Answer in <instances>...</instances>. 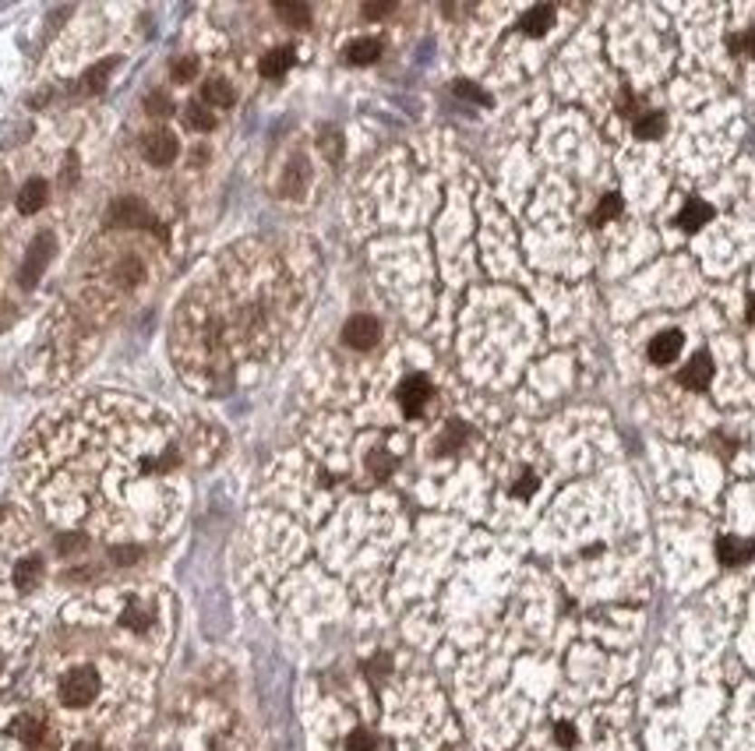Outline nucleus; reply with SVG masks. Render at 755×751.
<instances>
[{
  "mask_svg": "<svg viewBox=\"0 0 755 751\" xmlns=\"http://www.w3.org/2000/svg\"><path fill=\"white\" fill-rule=\"evenodd\" d=\"M53 695H57V706H64V709H89L102 695L99 667H92V663H71V667H64L57 674Z\"/></svg>",
  "mask_w": 755,
  "mask_h": 751,
  "instance_id": "obj_3",
  "label": "nucleus"
},
{
  "mask_svg": "<svg viewBox=\"0 0 755 751\" xmlns=\"http://www.w3.org/2000/svg\"><path fill=\"white\" fill-rule=\"evenodd\" d=\"M177 469L163 417L124 395H82L43 413L22 438L18 477L57 523H85L99 505L124 497L128 480H160Z\"/></svg>",
  "mask_w": 755,
  "mask_h": 751,
  "instance_id": "obj_1",
  "label": "nucleus"
},
{
  "mask_svg": "<svg viewBox=\"0 0 755 751\" xmlns=\"http://www.w3.org/2000/svg\"><path fill=\"white\" fill-rule=\"evenodd\" d=\"M395 399H399V409H402L406 417H421L427 399H431V381H427L424 374H410V378L399 385Z\"/></svg>",
  "mask_w": 755,
  "mask_h": 751,
  "instance_id": "obj_7",
  "label": "nucleus"
},
{
  "mask_svg": "<svg viewBox=\"0 0 755 751\" xmlns=\"http://www.w3.org/2000/svg\"><path fill=\"white\" fill-rule=\"evenodd\" d=\"M201 99H205V106L227 110V106H233V102H237V92H233L230 82H223V78H212V82L201 89Z\"/></svg>",
  "mask_w": 755,
  "mask_h": 751,
  "instance_id": "obj_17",
  "label": "nucleus"
},
{
  "mask_svg": "<svg viewBox=\"0 0 755 751\" xmlns=\"http://www.w3.org/2000/svg\"><path fill=\"white\" fill-rule=\"evenodd\" d=\"M749 322H755V294L749 296Z\"/></svg>",
  "mask_w": 755,
  "mask_h": 751,
  "instance_id": "obj_33",
  "label": "nucleus"
},
{
  "mask_svg": "<svg viewBox=\"0 0 755 751\" xmlns=\"http://www.w3.org/2000/svg\"><path fill=\"white\" fill-rule=\"evenodd\" d=\"M710 219H713V208H710L702 197H689V205H685V208H682V216H678V226L695 233L699 226H706Z\"/></svg>",
  "mask_w": 755,
  "mask_h": 751,
  "instance_id": "obj_16",
  "label": "nucleus"
},
{
  "mask_svg": "<svg viewBox=\"0 0 755 751\" xmlns=\"http://www.w3.org/2000/svg\"><path fill=\"white\" fill-rule=\"evenodd\" d=\"M663 128H667L663 113H639V120H635V134H639V138H646V141L660 138Z\"/></svg>",
  "mask_w": 755,
  "mask_h": 751,
  "instance_id": "obj_20",
  "label": "nucleus"
},
{
  "mask_svg": "<svg viewBox=\"0 0 755 751\" xmlns=\"http://www.w3.org/2000/svg\"><path fill=\"white\" fill-rule=\"evenodd\" d=\"M456 92H460V96H466V99H477V102H488V96H484L480 89H473V85H466V82H460V85H456Z\"/></svg>",
  "mask_w": 755,
  "mask_h": 751,
  "instance_id": "obj_30",
  "label": "nucleus"
},
{
  "mask_svg": "<svg viewBox=\"0 0 755 751\" xmlns=\"http://www.w3.org/2000/svg\"><path fill=\"white\" fill-rule=\"evenodd\" d=\"M113 561H121V564H128V561H134V557H138V551H134V547H117V551H113Z\"/></svg>",
  "mask_w": 755,
  "mask_h": 751,
  "instance_id": "obj_31",
  "label": "nucleus"
},
{
  "mask_svg": "<svg viewBox=\"0 0 755 751\" xmlns=\"http://www.w3.org/2000/svg\"><path fill=\"white\" fill-rule=\"evenodd\" d=\"M346 751H378V741H374L371 730H353L346 737Z\"/></svg>",
  "mask_w": 755,
  "mask_h": 751,
  "instance_id": "obj_26",
  "label": "nucleus"
},
{
  "mask_svg": "<svg viewBox=\"0 0 755 751\" xmlns=\"http://www.w3.org/2000/svg\"><path fill=\"white\" fill-rule=\"evenodd\" d=\"M46 579V557L35 547L33 525L18 512H0V589L33 592Z\"/></svg>",
  "mask_w": 755,
  "mask_h": 751,
  "instance_id": "obj_2",
  "label": "nucleus"
},
{
  "mask_svg": "<svg viewBox=\"0 0 755 751\" xmlns=\"http://www.w3.org/2000/svg\"><path fill=\"white\" fill-rule=\"evenodd\" d=\"M121 628H128V631H149L152 628V611H149V603H141V600H128V607L121 611Z\"/></svg>",
  "mask_w": 755,
  "mask_h": 751,
  "instance_id": "obj_15",
  "label": "nucleus"
},
{
  "mask_svg": "<svg viewBox=\"0 0 755 751\" xmlns=\"http://www.w3.org/2000/svg\"><path fill=\"white\" fill-rule=\"evenodd\" d=\"M678 381H682L685 389H695V392L710 389V381H713V360H710V353H699V357H692L689 363L682 367Z\"/></svg>",
  "mask_w": 755,
  "mask_h": 751,
  "instance_id": "obj_12",
  "label": "nucleus"
},
{
  "mask_svg": "<svg viewBox=\"0 0 755 751\" xmlns=\"http://www.w3.org/2000/svg\"><path fill=\"white\" fill-rule=\"evenodd\" d=\"M555 737H558L561 748H572V745H576V730H572L568 723H558V727H555Z\"/></svg>",
  "mask_w": 755,
  "mask_h": 751,
  "instance_id": "obj_29",
  "label": "nucleus"
},
{
  "mask_svg": "<svg viewBox=\"0 0 755 751\" xmlns=\"http://www.w3.org/2000/svg\"><path fill=\"white\" fill-rule=\"evenodd\" d=\"M198 74V57H180L177 64H173V78L177 82H191Z\"/></svg>",
  "mask_w": 755,
  "mask_h": 751,
  "instance_id": "obj_27",
  "label": "nucleus"
},
{
  "mask_svg": "<svg viewBox=\"0 0 755 751\" xmlns=\"http://www.w3.org/2000/svg\"><path fill=\"white\" fill-rule=\"evenodd\" d=\"M294 67V50H268L262 61H258V71H262L265 78H279V74H286Z\"/></svg>",
  "mask_w": 755,
  "mask_h": 751,
  "instance_id": "obj_18",
  "label": "nucleus"
},
{
  "mask_svg": "<svg viewBox=\"0 0 755 751\" xmlns=\"http://www.w3.org/2000/svg\"><path fill=\"white\" fill-rule=\"evenodd\" d=\"M618 212H622V197H618V195H604V201H600V208H596V216H593V223L600 226V223L615 219Z\"/></svg>",
  "mask_w": 755,
  "mask_h": 751,
  "instance_id": "obj_24",
  "label": "nucleus"
},
{
  "mask_svg": "<svg viewBox=\"0 0 755 751\" xmlns=\"http://www.w3.org/2000/svg\"><path fill=\"white\" fill-rule=\"evenodd\" d=\"M533 490H537V477H533V473H523V477H519V484L512 487V494H516V497H529Z\"/></svg>",
  "mask_w": 755,
  "mask_h": 751,
  "instance_id": "obj_28",
  "label": "nucleus"
},
{
  "mask_svg": "<svg viewBox=\"0 0 755 751\" xmlns=\"http://www.w3.org/2000/svg\"><path fill=\"white\" fill-rule=\"evenodd\" d=\"M188 124H191L195 131H212V128H216V117L208 113V106L191 102V106H188Z\"/></svg>",
  "mask_w": 755,
  "mask_h": 751,
  "instance_id": "obj_23",
  "label": "nucleus"
},
{
  "mask_svg": "<svg viewBox=\"0 0 755 751\" xmlns=\"http://www.w3.org/2000/svg\"><path fill=\"white\" fill-rule=\"evenodd\" d=\"M717 557H721V564H727V568H738V564H745V561H752L755 557V540H745V536H721V540H717Z\"/></svg>",
  "mask_w": 755,
  "mask_h": 751,
  "instance_id": "obj_11",
  "label": "nucleus"
},
{
  "mask_svg": "<svg viewBox=\"0 0 755 751\" xmlns=\"http://www.w3.org/2000/svg\"><path fill=\"white\" fill-rule=\"evenodd\" d=\"M46 201H50V184H46V177H29V180L22 184L18 197H15V208H18V216H35V212L46 208Z\"/></svg>",
  "mask_w": 755,
  "mask_h": 751,
  "instance_id": "obj_10",
  "label": "nucleus"
},
{
  "mask_svg": "<svg viewBox=\"0 0 755 751\" xmlns=\"http://www.w3.org/2000/svg\"><path fill=\"white\" fill-rule=\"evenodd\" d=\"M22 621L25 618H18L15 611H0V691L11 681L15 660L25 650V639H29V631H25Z\"/></svg>",
  "mask_w": 755,
  "mask_h": 751,
  "instance_id": "obj_4",
  "label": "nucleus"
},
{
  "mask_svg": "<svg viewBox=\"0 0 755 751\" xmlns=\"http://www.w3.org/2000/svg\"><path fill=\"white\" fill-rule=\"evenodd\" d=\"M731 50L734 57H755V29H745L731 39Z\"/></svg>",
  "mask_w": 755,
  "mask_h": 751,
  "instance_id": "obj_25",
  "label": "nucleus"
},
{
  "mask_svg": "<svg viewBox=\"0 0 755 751\" xmlns=\"http://www.w3.org/2000/svg\"><path fill=\"white\" fill-rule=\"evenodd\" d=\"M53 255H57V236H53V229H43V233L35 236L33 244H29L25 265H22V272H18V283H22V290H33L35 283L43 279V272L50 268Z\"/></svg>",
  "mask_w": 755,
  "mask_h": 751,
  "instance_id": "obj_5",
  "label": "nucleus"
},
{
  "mask_svg": "<svg viewBox=\"0 0 755 751\" xmlns=\"http://www.w3.org/2000/svg\"><path fill=\"white\" fill-rule=\"evenodd\" d=\"M378 339H382V325H378V318H371V314H353V318L343 325V342H346L350 350H371Z\"/></svg>",
  "mask_w": 755,
  "mask_h": 751,
  "instance_id": "obj_6",
  "label": "nucleus"
},
{
  "mask_svg": "<svg viewBox=\"0 0 755 751\" xmlns=\"http://www.w3.org/2000/svg\"><path fill=\"white\" fill-rule=\"evenodd\" d=\"M551 25H555V7H551V4L529 7L523 18H519V33H526V35H544Z\"/></svg>",
  "mask_w": 755,
  "mask_h": 751,
  "instance_id": "obj_13",
  "label": "nucleus"
},
{
  "mask_svg": "<svg viewBox=\"0 0 755 751\" xmlns=\"http://www.w3.org/2000/svg\"><path fill=\"white\" fill-rule=\"evenodd\" d=\"M141 219H145L141 197H113L110 208H106V226L131 229V226H141Z\"/></svg>",
  "mask_w": 755,
  "mask_h": 751,
  "instance_id": "obj_9",
  "label": "nucleus"
},
{
  "mask_svg": "<svg viewBox=\"0 0 755 751\" xmlns=\"http://www.w3.org/2000/svg\"><path fill=\"white\" fill-rule=\"evenodd\" d=\"M371 18H378V14H385V11H392V4H374V7H363Z\"/></svg>",
  "mask_w": 755,
  "mask_h": 751,
  "instance_id": "obj_32",
  "label": "nucleus"
},
{
  "mask_svg": "<svg viewBox=\"0 0 755 751\" xmlns=\"http://www.w3.org/2000/svg\"><path fill=\"white\" fill-rule=\"evenodd\" d=\"M177 152H180V145L169 131H152L141 141V156L149 166H169L177 159Z\"/></svg>",
  "mask_w": 755,
  "mask_h": 751,
  "instance_id": "obj_8",
  "label": "nucleus"
},
{
  "mask_svg": "<svg viewBox=\"0 0 755 751\" xmlns=\"http://www.w3.org/2000/svg\"><path fill=\"white\" fill-rule=\"evenodd\" d=\"M304 184H307V166H304V163H294L290 169H286V177H283L279 191H283L286 197H296L300 191H304Z\"/></svg>",
  "mask_w": 755,
  "mask_h": 751,
  "instance_id": "obj_21",
  "label": "nucleus"
},
{
  "mask_svg": "<svg viewBox=\"0 0 755 751\" xmlns=\"http://www.w3.org/2000/svg\"><path fill=\"white\" fill-rule=\"evenodd\" d=\"M378 57H382V43H378V39H367V35H363V39H353V43L346 46V61H350V64H374Z\"/></svg>",
  "mask_w": 755,
  "mask_h": 751,
  "instance_id": "obj_19",
  "label": "nucleus"
},
{
  "mask_svg": "<svg viewBox=\"0 0 755 751\" xmlns=\"http://www.w3.org/2000/svg\"><path fill=\"white\" fill-rule=\"evenodd\" d=\"M276 14H279L283 22H290V25H296V29L311 22V11H307L304 4H279V7H276Z\"/></svg>",
  "mask_w": 755,
  "mask_h": 751,
  "instance_id": "obj_22",
  "label": "nucleus"
},
{
  "mask_svg": "<svg viewBox=\"0 0 755 751\" xmlns=\"http://www.w3.org/2000/svg\"><path fill=\"white\" fill-rule=\"evenodd\" d=\"M682 353V332H660L657 339L650 342V360L653 363H671V360Z\"/></svg>",
  "mask_w": 755,
  "mask_h": 751,
  "instance_id": "obj_14",
  "label": "nucleus"
}]
</instances>
